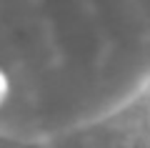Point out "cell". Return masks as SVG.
<instances>
[{
  "label": "cell",
  "mask_w": 150,
  "mask_h": 148,
  "mask_svg": "<svg viewBox=\"0 0 150 148\" xmlns=\"http://www.w3.org/2000/svg\"><path fill=\"white\" fill-rule=\"evenodd\" d=\"M5 93H8V78H5V75H0V103L5 101Z\"/></svg>",
  "instance_id": "cell-1"
}]
</instances>
